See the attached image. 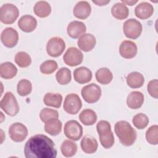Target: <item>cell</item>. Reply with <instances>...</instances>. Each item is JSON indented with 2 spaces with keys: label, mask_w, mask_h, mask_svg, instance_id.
Masks as SVG:
<instances>
[{
  "label": "cell",
  "mask_w": 158,
  "mask_h": 158,
  "mask_svg": "<svg viewBox=\"0 0 158 158\" xmlns=\"http://www.w3.org/2000/svg\"><path fill=\"white\" fill-rule=\"evenodd\" d=\"M92 2L98 6H106L110 2V1H92Z\"/></svg>",
  "instance_id": "cell-42"
},
{
  "label": "cell",
  "mask_w": 158,
  "mask_h": 158,
  "mask_svg": "<svg viewBox=\"0 0 158 158\" xmlns=\"http://www.w3.org/2000/svg\"><path fill=\"white\" fill-rule=\"evenodd\" d=\"M91 12V7L89 3L86 1L78 2L73 7V14L74 16L79 19H87Z\"/></svg>",
  "instance_id": "cell-16"
},
{
  "label": "cell",
  "mask_w": 158,
  "mask_h": 158,
  "mask_svg": "<svg viewBox=\"0 0 158 158\" xmlns=\"http://www.w3.org/2000/svg\"><path fill=\"white\" fill-rule=\"evenodd\" d=\"M17 73L15 65L10 62H5L0 65V76L1 78L9 80L15 77Z\"/></svg>",
  "instance_id": "cell-22"
},
{
  "label": "cell",
  "mask_w": 158,
  "mask_h": 158,
  "mask_svg": "<svg viewBox=\"0 0 158 158\" xmlns=\"http://www.w3.org/2000/svg\"><path fill=\"white\" fill-rule=\"evenodd\" d=\"M114 131L118 138L120 142L125 146L133 145L137 138L136 130L125 120H120L116 122Z\"/></svg>",
  "instance_id": "cell-2"
},
{
  "label": "cell",
  "mask_w": 158,
  "mask_h": 158,
  "mask_svg": "<svg viewBox=\"0 0 158 158\" xmlns=\"http://www.w3.org/2000/svg\"><path fill=\"white\" fill-rule=\"evenodd\" d=\"M101 89L95 83H91L83 86L81 94L83 99L89 104L96 102L101 96Z\"/></svg>",
  "instance_id": "cell-6"
},
{
  "label": "cell",
  "mask_w": 158,
  "mask_h": 158,
  "mask_svg": "<svg viewBox=\"0 0 158 158\" xmlns=\"http://www.w3.org/2000/svg\"><path fill=\"white\" fill-rule=\"evenodd\" d=\"M32 90L31 83L27 79L20 80L17 86V91L21 96H26L31 93Z\"/></svg>",
  "instance_id": "cell-33"
},
{
  "label": "cell",
  "mask_w": 158,
  "mask_h": 158,
  "mask_svg": "<svg viewBox=\"0 0 158 158\" xmlns=\"http://www.w3.org/2000/svg\"><path fill=\"white\" fill-rule=\"evenodd\" d=\"M68 35L73 39L79 38L86 31V27L82 22L74 20L70 22L67 28Z\"/></svg>",
  "instance_id": "cell-14"
},
{
  "label": "cell",
  "mask_w": 158,
  "mask_h": 158,
  "mask_svg": "<svg viewBox=\"0 0 158 158\" xmlns=\"http://www.w3.org/2000/svg\"><path fill=\"white\" fill-rule=\"evenodd\" d=\"M14 61L20 67L25 68L31 64V59L27 52L20 51L15 54L14 57Z\"/></svg>",
  "instance_id": "cell-32"
},
{
  "label": "cell",
  "mask_w": 158,
  "mask_h": 158,
  "mask_svg": "<svg viewBox=\"0 0 158 158\" xmlns=\"http://www.w3.org/2000/svg\"><path fill=\"white\" fill-rule=\"evenodd\" d=\"M154 12L153 6L148 2H142L137 5L135 9V14L136 17L145 20L149 18Z\"/></svg>",
  "instance_id": "cell-18"
},
{
  "label": "cell",
  "mask_w": 158,
  "mask_h": 158,
  "mask_svg": "<svg viewBox=\"0 0 158 158\" xmlns=\"http://www.w3.org/2000/svg\"><path fill=\"white\" fill-rule=\"evenodd\" d=\"M97 132L99 135L107 133L111 131V125L107 120H100L96 125Z\"/></svg>",
  "instance_id": "cell-39"
},
{
  "label": "cell",
  "mask_w": 158,
  "mask_h": 158,
  "mask_svg": "<svg viewBox=\"0 0 158 158\" xmlns=\"http://www.w3.org/2000/svg\"><path fill=\"white\" fill-rule=\"evenodd\" d=\"M142 30L143 27L141 23L135 19H129L123 25L124 35L130 39H137L141 35Z\"/></svg>",
  "instance_id": "cell-5"
},
{
  "label": "cell",
  "mask_w": 158,
  "mask_h": 158,
  "mask_svg": "<svg viewBox=\"0 0 158 158\" xmlns=\"http://www.w3.org/2000/svg\"><path fill=\"white\" fill-rule=\"evenodd\" d=\"M158 80L157 79H154L151 80L147 86V89L151 96L157 99L158 97Z\"/></svg>",
  "instance_id": "cell-40"
},
{
  "label": "cell",
  "mask_w": 158,
  "mask_h": 158,
  "mask_svg": "<svg viewBox=\"0 0 158 158\" xmlns=\"http://www.w3.org/2000/svg\"><path fill=\"white\" fill-rule=\"evenodd\" d=\"M80 146L85 153L93 154L98 149V143L94 137L90 135H85L81 141Z\"/></svg>",
  "instance_id": "cell-21"
},
{
  "label": "cell",
  "mask_w": 158,
  "mask_h": 158,
  "mask_svg": "<svg viewBox=\"0 0 158 158\" xmlns=\"http://www.w3.org/2000/svg\"><path fill=\"white\" fill-rule=\"evenodd\" d=\"M36 19L30 15H25L22 16L18 21L19 28L25 33L33 31L37 27Z\"/></svg>",
  "instance_id": "cell-15"
},
{
  "label": "cell",
  "mask_w": 158,
  "mask_h": 158,
  "mask_svg": "<svg viewBox=\"0 0 158 158\" xmlns=\"http://www.w3.org/2000/svg\"><path fill=\"white\" fill-rule=\"evenodd\" d=\"M9 135L12 141L22 142L28 136V129L22 123H14L9 128Z\"/></svg>",
  "instance_id": "cell-11"
},
{
  "label": "cell",
  "mask_w": 158,
  "mask_h": 158,
  "mask_svg": "<svg viewBox=\"0 0 158 158\" xmlns=\"http://www.w3.org/2000/svg\"><path fill=\"white\" fill-rule=\"evenodd\" d=\"M56 78L59 84L61 85H67L72 79L71 71L67 67H62L57 72Z\"/></svg>",
  "instance_id": "cell-31"
},
{
  "label": "cell",
  "mask_w": 158,
  "mask_h": 158,
  "mask_svg": "<svg viewBox=\"0 0 158 158\" xmlns=\"http://www.w3.org/2000/svg\"><path fill=\"white\" fill-rule=\"evenodd\" d=\"M58 68L57 63L54 60H47L40 65V72L45 75H50L54 72Z\"/></svg>",
  "instance_id": "cell-36"
},
{
  "label": "cell",
  "mask_w": 158,
  "mask_h": 158,
  "mask_svg": "<svg viewBox=\"0 0 158 158\" xmlns=\"http://www.w3.org/2000/svg\"><path fill=\"white\" fill-rule=\"evenodd\" d=\"M62 102V96L59 93H47L43 98V102L48 106L59 108Z\"/></svg>",
  "instance_id": "cell-28"
},
{
  "label": "cell",
  "mask_w": 158,
  "mask_h": 158,
  "mask_svg": "<svg viewBox=\"0 0 158 158\" xmlns=\"http://www.w3.org/2000/svg\"><path fill=\"white\" fill-rule=\"evenodd\" d=\"M138 52V48L136 43L130 40L122 41L119 46V53L120 56L127 59L135 57Z\"/></svg>",
  "instance_id": "cell-13"
},
{
  "label": "cell",
  "mask_w": 158,
  "mask_h": 158,
  "mask_svg": "<svg viewBox=\"0 0 158 158\" xmlns=\"http://www.w3.org/2000/svg\"><path fill=\"white\" fill-rule=\"evenodd\" d=\"M143 94L138 91L131 92L127 98V105L131 109H138L140 108L144 102Z\"/></svg>",
  "instance_id": "cell-20"
},
{
  "label": "cell",
  "mask_w": 158,
  "mask_h": 158,
  "mask_svg": "<svg viewBox=\"0 0 158 158\" xmlns=\"http://www.w3.org/2000/svg\"><path fill=\"white\" fill-rule=\"evenodd\" d=\"M64 133L69 139L78 141L83 135V127L77 120H70L65 123Z\"/></svg>",
  "instance_id": "cell-7"
},
{
  "label": "cell",
  "mask_w": 158,
  "mask_h": 158,
  "mask_svg": "<svg viewBox=\"0 0 158 158\" xmlns=\"http://www.w3.org/2000/svg\"><path fill=\"white\" fill-rule=\"evenodd\" d=\"M19 15V9L10 3H6L0 8V20L4 24H12Z\"/></svg>",
  "instance_id": "cell-4"
},
{
  "label": "cell",
  "mask_w": 158,
  "mask_h": 158,
  "mask_svg": "<svg viewBox=\"0 0 158 158\" xmlns=\"http://www.w3.org/2000/svg\"><path fill=\"white\" fill-rule=\"evenodd\" d=\"M138 2V0H122L121 2H122L123 4H125V5H128V6H133L135 4H136L137 2Z\"/></svg>",
  "instance_id": "cell-41"
},
{
  "label": "cell",
  "mask_w": 158,
  "mask_h": 158,
  "mask_svg": "<svg viewBox=\"0 0 158 158\" xmlns=\"http://www.w3.org/2000/svg\"><path fill=\"white\" fill-rule=\"evenodd\" d=\"M127 83L131 88H139L141 87L144 83L143 75L138 72H133L130 73L126 77Z\"/></svg>",
  "instance_id": "cell-23"
},
{
  "label": "cell",
  "mask_w": 158,
  "mask_h": 158,
  "mask_svg": "<svg viewBox=\"0 0 158 158\" xmlns=\"http://www.w3.org/2000/svg\"><path fill=\"white\" fill-rule=\"evenodd\" d=\"M1 40L7 48H14L18 43L19 33L12 27H7L3 30L1 35Z\"/></svg>",
  "instance_id": "cell-12"
},
{
  "label": "cell",
  "mask_w": 158,
  "mask_h": 158,
  "mask_svg": "<svg viewBox=\"0 0 158 158\" xmlns=\"http://www.w3.org/2000/svg\"><path fill=\"white\" fill-rule=\"evenodd\" d=\"M99 141L102 146L105 149H109L113 146L115 142L114 133L111 131L102 135H99Z\"/></svg>",
  "instance_id": "cell-38"
},
{
  "label": "cell",
  "mask_w": 158,
  "mask_h": 158,
  "mask_svg": "<svg viewBox=\"0 0 158 158\" xmlns=\"http://www.w3.org/2000/svg\"><path fill=\"white\" fill-rule=\"evenodd\" d=\"M83 53L80 49L75 47L69 48L63 56L64 63L70 67H75L80 65L83 62Z\"/></svg>",
  "instance_id": "cell-10"
},
{
  "label": "cell",
  "mask_w": 158,
  "mask_h": 158,
  "mask_svg": "<svg viewBox=\"0 0 158 158\" xmlns=\"http://www.w3.org/2000/svg\"><path fill=\"white\" fill-rule=\"evenodd\" d=\"M57 153L53 141L42 134L30 137L24 146V155L27 158H56Z\"/></svg>",
  "instance_id": "cell-1"
},
{
  "label": "cell",
  "mask_w": 158,
  "mask_h": 158,
  "mask_svg": "<svg viewBox=\"0 0 158 158\" xmlns=\"http://www.w3.org/2000/svg\"><path fill=\"white\" fill-rule=\"evenodd\" d=\"M112 16L118 20H124L129 15V10L127 6L122 2L115 3L111 8Z\"/></svg>",
  "instance_id": "cell-26"
},
{
  "label": "cell",
  "mask_w": 158,
  "mask_h": 158,
  "mask_svg": "<svg viewBox=\"0 0 158 158\" xmlns=\"http://www.w3.org/2000/svg\"><path fill=\"white\" fill-rule=\"evenodd\" d=\"M65 49L64 40L58 36L50 38L46 44V51L48 55L52 57L60 56Z\"/></svg>",
  "instance_id": "cell-8"
},
{
  "label": "cell",
  "mask_w": 158,
  "mask_h": 158,
  "mask_svg": "<svg viewBox=\"0 0 158 158\" xmlns=\"http://www.w3.org/2000/svg\"><path fill=\"white\" fill-rule=\"evenodd\" d=\"M33 12L36 15L40 18L48 17L51 12V5L45 1H38L33 7Z\"/></svg>",
  "instance_id": "cell-24"
},
{
  "label": "cell",
  "mask_w": 158,
  "mask_h": 158,
  "mask_svg": "<svg viewBox=\"0 0 158 158\" xmlns=\"http://www.w3.org/2000/svg\"><path fill=\"white\" fill-rule=\"evenodd\" d=\"M1 109L8 115L14 117L19 112V106L17 101L12 92L5 93L0 102Z\"/></svg>",
  "instance_id": "cell-3"
},
{
  "label": "cell",
  "mask_w": 158,
  "mask_h": 158,
  "mask_svg": "<svg viewBox=\"0 0 158 158\" xmlns=\"http://www.w3.org/2000/svg\"><path fill=\"white\" fill-rule=\"evenodd\" d=\"M77 144L69 139L64 140L60 146L62 154L66 157H70L75 156L77 152Z\"/></svg>",
  "instance_id": "cell-30"
},
{
  "label": "cell",
  "mask_w": 158,
  "mask_h": 158,
  "mask_svg": "<svg viewBox=\"0 0 158 158\" xmlns=\"http://www.w3.org/2000/svg\"><path fill=\"white\" fill-rule=\"evenodd\" d=\"M62 126V122L58 118H52L45 123L44 130L47 133L52 136H57L61 132Z\"/></svg>",
  "instance_id": "cell-25"
},
{
  "label": "cell",
  "mask_w": 158,
  "mask_h": 158,
  "mask_svg": "<svg viewBox=\"0 0 158 158\" xmlns=\"http://www.w3.org/2000/svg\"><path fill=\"white\" fill-rule=\"evenodd\" d=\"M40 117L43 122L46 123L47 121L51 119L57 118L59 117V112L57 110L51 108H43L40 111Z\"/></svg>",
  "instance_id": "cell-37"
},
{
  "label": "cell",
  "mask_w": 158,
  "mask_h": 158,
  "mask_svg": "<svg viewBox=\"0 0 158 158\" xmlns=\"http://www.w3.org/2000/svg\"><path fill=\"white\" fill-rule=\"evenodd\" d=\"M91 71L86 67H80L75 69L73 78L76 82L79 84H85L92 79Z\"/></svg>",
  "instance_id": "cell-19"
},
{
  "label": "cell",
  "mask_w": 158,
  "mask_h": 158,
  "mask_svg": "<svg viewBox=\"0 0 158 158\" xmlns=\"http://www.w3.org/2000/svg\"><path fill=\"white\" fill-rule=\"evenodd\" d=\"M146 139L150 144L157 145L158 144V126L157 125H152L147 130Z\"/></svg>",
  "instance_id": "cell-35"
},
{
  "label": "cell",
  "mask_w": 158,
  "mask_h": 158,
  "mask_svg": "<svg viewBox=\"0 0 158 158\" xmlns=\"http://www.w3.org/2000/svg\"><path fill=\"white\" fill-rule=\"evenodd\" d=\"M149 120L148 117L143 113H139L135 115L132 119V123L134 126L139 129L142 130L145 128L149 124Z\"/></svg>",
  "instance_id": "cell-34"
},
{
  "label": "cell",
  "mask_w": 158,
  "mask_h": 158,
  "mask_svg": "<svg viewBox=\"0 0 158 158\" xmlns=\"http://www.w3.org/2000/svg\"><path fill=\"white\" fill-rule=\"evenodd\" d=\"M78 117L80 122L86 126L93 125L97 120V115L96 112L90 109H85L83 110L80 112Z\"/></svg>",
  "instance_id": "cell-27"
},
{
  "label": "cell",
  "mask_w": 158,
  "mask_h": 158,
  "mask_svg": "<svg viewBox=\"0 0 158 158\" xmlns=\"http://www.w3.org/2000/svg\"><path fill=\"white\" fill-rule=\"evenodd\" d=\"M95 77L98 82L102 85H107L110 83L113 78V75L111 71L106 68L102 67L97 70Z\"/></svg>",
  "instance_id": "cell-29"
},
{
  "label": "cell",
  "mask_w": 158,
  "mask_h": 158,
  "mask_svg": "<svg viewBox=\"0 0 158 158\" xmlns=\"http://www.w3.org/2000/svg\"><path fill=\"white\" fill-rule=\"evenodd\" d=\"M96 43V38L91 33H85L78 38L77 41L80 49L85 52L91 51L94 48Z\"/></svg>",
  "instance_id": "cell-17"
},
{
  "label": "cell",
  "mask_w": 158,
  "mask_h": 158,
  "mask_svg": "<svg viewBox=\"0 0 158 158\" xmlns=\"http://www.w3.org/2000/svg\"><path fill=\"white\" fill-rule=\"evenodd\" d=\"M82 107V102L79 96L75 93H70L66 96L64 104V110L69 114H77Z\"/></svg>",
  "instance_id": "cell-9"
}]
</instances>
